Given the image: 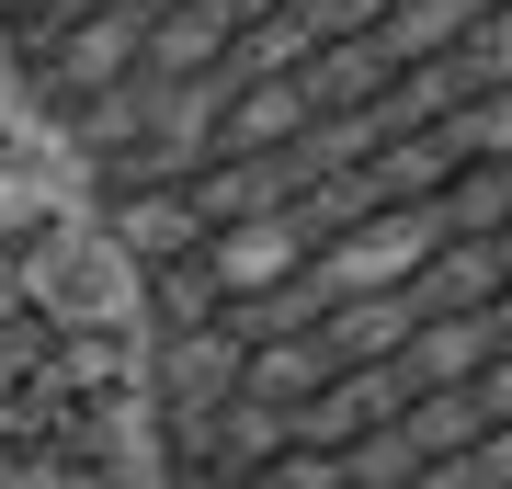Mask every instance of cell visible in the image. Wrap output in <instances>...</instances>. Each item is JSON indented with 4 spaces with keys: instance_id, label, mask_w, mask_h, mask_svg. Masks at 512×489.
I'll list each match as a JSON object with an SVG mask.
<instances>
[{
    "instance_id": "obj_1",
    "label": "cell",
    "mask_w": 512,
    "mask_h": 489,
    "mask_svg": "<svg viewBox=\"0 0 512 489\" xmlns=\"http://www.w3.org/2000/svg\"><path fill=\"white\" fill-rule=\"evenodd\" d=\"M171 489H512V0H0Z\"/></svg>"
}]
</instances>
